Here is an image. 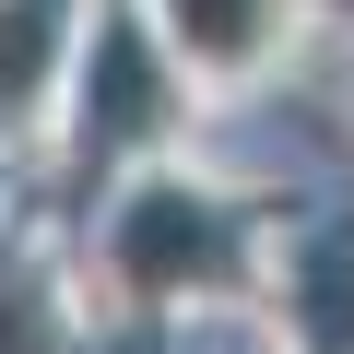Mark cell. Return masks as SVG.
<instances>
[{
  "instance_id": "1",
  "label": "cell",
  "mask_w": 354,
  "mask_h": 354,
  "mask_svg": "<svg viewBox=\"0 0 354 354\" xmlns=\"http://www.w3.org/2000/svg\"><path fill=\"white\" fill-rule=\"evenodd\" d=\"M236 248H225V225H213V201H189V189H142L130 213H118V272L142 283V295H189V283H213Z\"/></svg>"
},
{
  "instance_id": "2",
  "label": "cell",
  "mask_w": 354,
  "mask_h": 354,
  "mask_svg": "<svg viewBox=\"0 0 354 354\" xmlns=\"http://www.w3.org/2000/svg\"><path fill=\"white\" fill-rule=\"evenodd\" d=\"M130 130H153V59H142L130 24H106L95 36V83H83V142H130Z\"/></svg>"
},
{
  "instance_id": "3",
  "label": "cell",
  "mask_w": 354,
  "mask_h": 354,
  "mask_svg": "<svg viewBox=\"0 0 354 354\" xmlns=\"http://www.w3.org/2000/svg\"><path fill=\"white\" fill-rule=\"evenodd\" d=\"M165 24H177V48L201 71H236V59L272 48V0H165Z\"/></svg>"
},
{
  "instance_id": "4",
  "label": "cell",
  "mask_w": 354,
  "mask_h": 354,
  "mask_svg": "<svg viewBox=\"0 0 354 354\" xmlns=\"http://www.w3.org/2000/svg\"><path fill=\"white\" fill-rule=\"evenodd\" d=\"M59 59V0H0V106H24Z\"/></svg>"
}]
</instances>
